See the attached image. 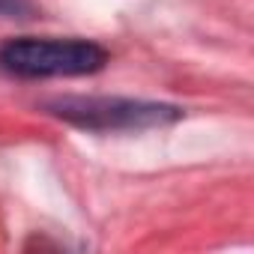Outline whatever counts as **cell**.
<instances>
[{
  "label": "cell",
  "instance_id": "6da1fadb",
  "mask_svg": "<svg viewBox=\"0 0 254 254\" xmlns=\"http://www.w3.org/2000/svg\"><path fill=\"white\" fill-rule=\"evenodd\" d=\"M51 117L84 132H147L183 120V108L171 102L126 96H57L42 105Z\"/></svg>",
  "mask_w": 254,
  "mask_h": 254
},
{
  "label": "cell",
  "instance_id": "7a4b0ae2",
  "mask_svg": "<svg viewBox=\"0 0 254 254\" xmlns=\"http://www.w3.org/2000/svg\"><path fill=\"white\" fill-rule=\"evenodd\" d=\"M111 63L108 48L93 39L18 36L0 45V69L12 78H81Z\"/></svg>",
  "mask_w": 254,
  "mask_h": 254
},
{
  "label": "cell",
  "instance_id": "3957f363",
  "mask_svg": "<svg viewBox=\"0 0 254 254\" xmlns=\"http://www.w3.org/2000/svg\"><path fill=\"white\" fill-rule=\"evenodd\" d=\"M36 12L33 0H0V15L3 18H30Z\"/></svg>",
  "mask_w": 254,
  "mask_h": 254
}]
</instances>
